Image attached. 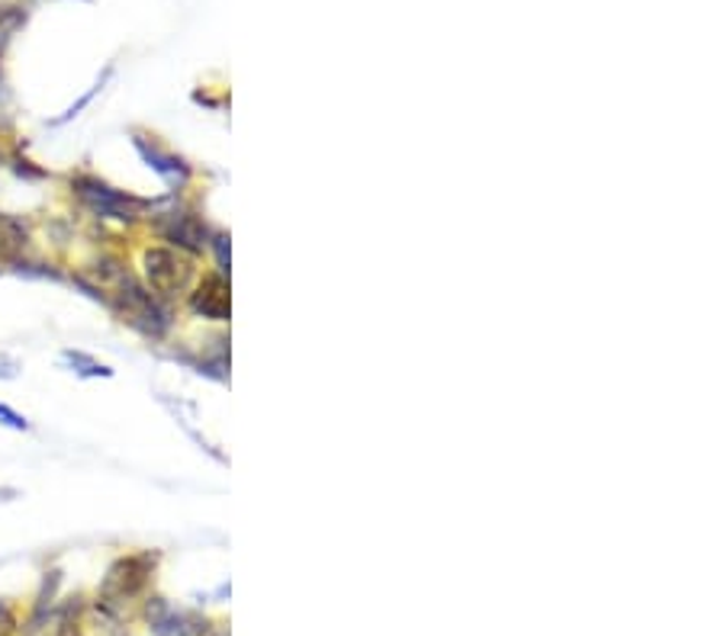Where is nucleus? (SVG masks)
Masks as SVG:
<instances>
[{"label":"nucleus","instance_id":"f8f14e48","mask_svg":"<svg viewBox=\"0 0 724 636\" xmlns=\"http://www.w3.org/2000/svg\"><path fill=\"white\" fill-rule=\"evenodd\" d=\"M10 377H17V363L0 353V380H10Z\"/></svg>","mask_w":724,"mask_h":636},{"label":"nucleus","instance_id":"0eeeda50","mask_svg":"<svg viewBox=\"0 0 724 636\" xmlns=\"http://www.w3.org/2000/svg\"><path fill=\"white\" fill-rule=\"evenodd\" d=\"M193 309H197V312H203V316H213V318L225 316V293H222L219 280L207 283V296H203V293H197V296H193Z\"/></svg>","mask_w":724,"mask_h":636},{"label":"nucleus","instance_id":"20e7f679","mask_svg":"<svg viewBox=\"0 0 724 636\" xmlns=\"http://www.w3.org/2000/svg\"><path fill=\"white\" fill-rule=\"evenodd\" d=\"M183 264L181 257L168 247H148L145 251V280L155 293L161 296H171L183 286Z\"/></svg>","mask_w":724,"mask_h":636},{"label":"nucleus","instance_id":"7ed1b4c3","mask_svg":"<svg viewBox=\"0 0 724 636\" xmlns=\"http://www.w3.org/2000/svg\"><path fill=\"white\" fill-rule=\"evenodd\" d=\"M143 617L151 636H210V621L197 611L175 607L165 598H148L143 604Z\"/></svg>","mask_w":724,"mask_h":636},{"label":"nucleus","instance_id":"6e6552de","mask_svg":"<svg viewBox=\"0 0 724 636\" xmlns=\"http://www.w3.org/2000/svg\"><path fill=\"white\" fill-rule=\"evenodd\" d=\"M23 20H27L23 7H0V52L7 49V42L13 39V33L23 26Z\"/></svg>","mask_w":724,"mask_h":636},{"label":"nucleus","instance_id":"ddd939ff","mask_svg":"<svg viewBox=\"0 0 724 636\" xmlns=\"http://www.w3.org/2000/svg\"><path fill=\"white\" fill-rule=\"evenodd\" d=\"M10 614H13V607L7 601H0V617H10Z\"/></svg>","mask_w":724,"mask_h":636},{"label":"nucleus","instance_id":"f03ea898","mask_svg":"<svg viewBox=\"0 0 724 636\" xmlns=\"http://www.w3.org/2000/svg\"><path fill=\"white\" fill-rule=\"evenodd\" d=\"M74 197L84 203V210H91L97 219H116V222H136L145 210V200L129 197L116 187H109L104 180L87 174L72 177Z\"/></svg>","mask_w":724,"mask_h":636},{"label":"nucleus","instance_id":"423d86ee","mask_svg":"<svg viewBox=\"0 0 724 636\" xmlns=\"http://www.w3.org/2000/svg\"><path fill=\"white\" fill-rule=\"evenodd\" d=\"M136 148L143 151V158L148 161V168H151L155 174L165 177L168 183H183V180H187V168H183L181 158L168 155L165 148H158L155 141H148V139H136Z\"/></svg>","mask_w":724,"mask_h":636},{"label":"nucleus","instance_id":"9d476101","mask_svg":"<svg viewBox=\"0 0 724 636\" xmlns=\"http://www.w3.org/2000/svg\"><path fill=\"white\" fill-rule=\"evenodd\" d=\"M10 123H13V91L0 71V129H10Z\"/></svg>","mask_w":724,"mask_h":636},{"label":"nucleus","instance_id":"1a4fd4ad","mask_svg":"<svg viewBox=\"0 0 724 636\" xmlns=\"http://www.w3.org/2000/svg\"><path fill=\"white\" fill-rule=\"evenodd\" d=\"M65 360L74 367V373H81V377H109L113 370L104 367V363H97V360H91L87 353L81 351H65Z\"/></svg>","mask_w":724,"mask_h":636},{"label":"nucleus","instance_id":"f257e3e1","mask_svg":"<svg viewBox=\"0 0 724 636\" xmlns=\"http://www.w3.org/2000/svg\"><path fill=\"white\" fill-rule=\"evenodd\" d=\"M151 572H155V556L148 553H136V556H123L109 565L104 582H101V592L97 601H104L107 607L126 614V607L143 595L151 582Z\"/></svg>","mask_w":724,"mask_h":636},{"label":"nucleus","instance_id":"9b49d317","mask_svg":"<svg viewBox=\"0 0 724 636\" xmlns=\"http://www.w3.org/2000/svg\"><path fill=\"white\" fill-rule=\"evenodd\" d=\"M0 424L10 427V431H30V422L20 412H13L10 405H3V402H0Z\"/></svg>","mask_w":724,"mask_h":636},{"label":"nucleus","instance_id":"39448f33","mask_svg":"<svg viewBox=\"0 0 724 636\" xmlns=\"http://www.w3.org/2000/svg\"><path fill=\"white\" fill-rule=\"evenodd\" d=\"M158 232L171 242V245L187 247V251H200V242H203V229L197 225V219L193 215H187V212H161V219H158Z\"/></svg>","mask_w":724,"mask_h":636}]
</instances>
